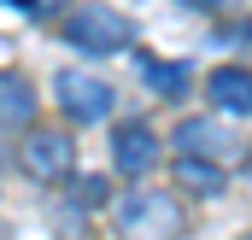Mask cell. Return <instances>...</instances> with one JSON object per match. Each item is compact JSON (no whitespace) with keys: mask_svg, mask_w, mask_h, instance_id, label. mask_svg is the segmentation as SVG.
<instances>
[{"mask_svg":"<svg viewBox=\"0 0 252 240\" xmlns=\"http://www.w3.org/2000/svg\"><path fill=\"white\" fill-rule=\"evenodd\" d=\"M176 187H188L199 199H217L223 193V164L217 158H199V152H182L176 158Z\"/></svg>","mask_w":252,"mask_h":240,"instance_id":"cell-9","label":"cell"},{"mask_svg":"<svg viewBox=\"0 0 252 240\" xmlns=\"http://www.w3.org/2000/svg\"><path fill=\"white\" fill-rule=\"evenodd\" d=\"M147 88H158V94H182V88H188V70H182V64H147Z\"/></svg>","mask_w":252,"mask_h":240,"instance_id":"cell-10","label":"cell"},{"mask_svg":"<svg viewBox=\"0 0 252 240\" xmlns=\"http://www.w3.org/2000/svg\"><path fill=\"white\" fill-rule=\"evenodd\" d=\"M70 158H76V147H70L64 129H30L24 147H18V164L35 181H64L70 176Z\"/></svg>","mask_w":252,"mask_h":240,"instance_id":"cell-4","label":"cell"},{"mask_svg":"<svg viewBox=\"0 0 252 240\" xmlns=\"http://www.w3.org/2000/svg\"><path fill=\"white\" fill-rule=\"evenodd\" d=\"M247 240H252V235H247Z\"/></svg>","mask_w":252,"mask_h":240,"instance_id":"cell-14","label":"cell"},{"mask_svg":"<svg viewBox=\"0 0 252 240\" xmlns=\"http://www.w3.org/2000/svg\"><path fill=\"white\" fill-rule=\"evenodd\" d=\"M64 41L82 53H118L135 41V24L112 6H76V12H64Z\"/></svg>","mask_w":252,"mask_h":240,"instance_id":"cell-2","label":"cell"},{"mask_svg":"<svg viewBox=\"0 0 252 240\" xmlns=\"http://www.w3.org/2000/svg\"><path fill=\"white\" fill-rule=\"evenodd\" d=\"M205 94H211V106H217V112H229V118H252V70H241V64L211 70Z\"/></svg>","mask_w":252,"mask_h":240,"instance_id":"cell-7","label":"cell"},{"mask_svg":"<svg viewBox=\"0 0 252 240\" xmlns=\"http://www.w3.org/2000/svg\"><path fill=\"white\" fill-rule=\"evenodd\" d=\"M47 6H59V0H30V12H47Z\"/></svg>","mask_w":252,"mask_h":240,"instance_id":"cell-12","label":"cell"},{"mask_svg":"<svg viewBox=\"0 0 252 240\" xmlns=\"http://www.w3.org/2000/svg\"><path fill=\"white\" fill-rule=\"evenodd\" d=\"M53 94H59V106H64V118H76V123H100V118H112V82H100V76H88V70H59L53 76Z\"/></svg>","mask_w":252,"mask_h":240,"instance_id":"cell-3","label":"cell"},{"mask_svg":"<svg viewBox=\"0 0 252 240\" xmlns=\"http://www.w3.org/2000/svg\"><path fill=\"white\" fill-rule=\"evenodd\" d=\"M35 118V88L18 70H0V129H24Z\"/></svg>","mask_w":252,"mask_h":240,"instance_id":"cell-8","label":"cell"},{"mask_svg":"<svg viewBox=\"0 0 252 240\" xmlns=\"http://www.w3.org/2000/svg\"><path fill=\"white\" fill-rule=\"evenodd\" d=\"M112 164H118L124 176H147V170L158 164V135H153L147 123H124V129L112 135Z\"/></svg>","mask_w":252,"mask_h":240,"instance_id":"cell-6","label":"cell"},{"mask_svg":"<svg viewBox=\"0 0 252 240\" xmlns=\"http://www.w3.org/2000/svg\"><path fill=\"white\" fill-rule=\"evenodd\" d=\"M193 6H211V0H193Z\"/></svg>","mask_w":252,"mask_h":240,"instance_id":"cell-13","label":"cell"},{"mask_svg":"<svg viewBox=\"0 0 252 240\" xmlns=\"http://www.w3.org/2000/svg\"><path fill=\"white\" fill-rule=\"evenodd\" d=\"M76 199H82V205H100V199H106V181H100V176H82V181H76Z\"/></svg>","mask_w":252,"mask_h":240,"instance_id":"cell-11","label":"cell"},{"mask_svg":"<svg viewBox=\"0 0 252 240\" xmlns=\"http://www.w3.org/2000/svg\"><path fill=\"white\" fill-rule=\"evenodd\" d=\"M118 235L124 240H176L182 235V205L170 193L135 187V193L118 199Z\"/></svg>","mask_w":252,"mask_h":240,"instance_id":"cell-1","label":"cell"},{"mask_svg":"<svg viewBox=\"0 0 252 240\" xmlns=\"http://www.w3.org/2000/svg\"><path fill=\"white\" fill-rule=\"evenodd\" d=\"M176 147L182 152H199V158H217V164H229L235 152H241V141H235V129L217 118H188L176 129Z\"/></svg>","mask_w":252,"mask_h":240,"instance_id":"cell-5","label":"cell"}]
</instances>
